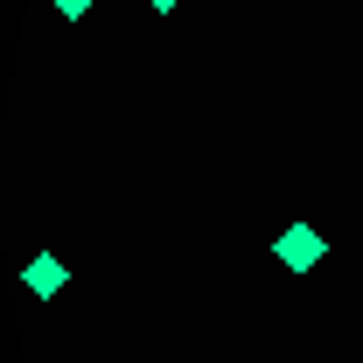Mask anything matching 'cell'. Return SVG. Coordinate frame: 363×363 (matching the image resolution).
Segmentation results:
<instances>
[{
	"instance_id": "1",
	"label": "cell",
	"mask_w": 363,
	"mask_h": 363,
	"mask_svg": "<svg viewBox=\"0 0 363 363\" xmlns=\"http://www.w3.org/2000/svg\"><path fill=\"white\" fill-rule=\"evenodd\" d=\"M272 259H279L286 272H315L321 259H328V238H321L315 224H294V230H279V238H272Z\"/></svg>"
},
{
	"instance_id": "2",
	"label": "cell",
	"mask_w": 363,
	"mask_h": 363,
	"mask_svg": "<svg viewBox=\"0 0 363 363\" xmlns=\"http://www.w3.org/2000/svg\"><path fill=\"white\" fill-rule=\"evenodd\" d=\"M21 286H28L35 301H49V294H63V259H56V252H35V259L21 266Z\"/></svg>"
},
{
	"instance_id": "3",
	"label": "cell",
	"mask_w": 363,
	"mask_h": 363,
	"mask_svg": "<svg viewBox=\"0 0 363 363\" xmlns=\"http://www.w3.org/2000/svg\"><path fill=\"white\" fill-rule=\"evenodd\" d=\"M49 7H56V14H70V21H84V14H91V0H49Z\"/></svg>"
},
{
	"instance_id": "4",
	"label": "cell",
	"mask_w": 363,
	"mask_h": 363,
	"mask_svg": "<svg viewBox=\"0 0 363 363\" xmlns=\"http://www.w3.org/2000/svg\"><path fill=\"white\" fill-rule=\"evenodd\" d=\"M147 7H154V14H175V7H182V0H147Z\"/></svg>"
}]
</instances>
